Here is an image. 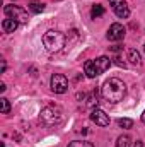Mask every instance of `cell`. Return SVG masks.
Returning a JSON list of instances; mask_svg holds the SVG:
<instances>
[{
  "instance_id": "6da1fadb",
  "label": "cell",
  "mask_w": 145,
  "mask_h": 147,
  "mask_svg": "<svg viewBox=\"0 0 145 147\" xmlns=\"http://www.w3.org/2000/svg\"><path fill=\"white\" fill-rule=\"evenodd\" d=\"M125 92H126V86H125V82H123L121 79H118V77L108 79V80L103 84V89H101V94H103V98H104L108 103H119V101H123Z\"/></svg>"
},
{
  "instance_id": "ffe728a7",
  "label": "cell",
  "mask_w": 145,
  "mask_h": 147,
  "mask_svg": "<svg viewBox=\"0 0 145 147\" xmlns=\"http://www.w3.org/2000/svg\"><path fill=\"white\" fill-rule=\"evenodd\" d=\"M123 3H126V0H109V5L114 9V7H118V5H123Z\"/></svg>"
},
{
  "instance_id": "277c9868",
  "label": "cell",
  "mask_w": 145,
  "mask_h": 147,
  "mask_svg": "<svg viewBox=\"0 0 145 147\" xmlns=\"http://www.w3.org/2000/svg\"><path fill=\"white\" fill-rule=\"evenodd\" d=\"M3 12L9 19H15L17 22H28V12L19 5H5Z\"/></svg>"
},
{
  "instance_id": "5bb4252c",
  "label": "cell",
  "mask_w": 145,
  "mask_h": 147,
  "mask_svg": "<svg viewBox=\"0 0 145 147\" xmlns=\"http://www.w3.org/2000/svg\"><path fill=\"white\" fill-rule=\"evenodd\" d=\"M103 14H104V7H103L101 3L94 5V7H92V10H91V16H92V19H96V17H101Z\"/></svg>"
},
{
  "instance_id": "9a60e30c",
  "label": "cell",
  "mask_w": 145,
  "mask_h": 147,
  "mask_svg": "<svg viewBox=\"0 0 145 147\" xmlns=\"http://www.w3.org/2000/svg\"><path fill=\"white\" fill-rule=\"evenodd\" d=\"M118 125H119L121 128H126V130H128V128L133 127V120H130V118H119V120H118Z\"/></svg>"
},
{
  "instance_id": "ac0fdd59",
  "label": "cell",
  "mask_w": 145,
  "mask_h": 147,
  "mask_svg": "<svg viewBox=\"0 0 145 147\" xmlns=\"http://www.w3.org/2000/svg\"><path fill=\"white\" fill-rule=\"evenodd\" d=\"M87 105H89L91 108L97 106V91H94V92H92V96H89V99H87Z\"/></svg>"
},
{
  "instance_id": "e0dca14e",
  "label": "cell",
  "mask_w": 145,
  "mask_h": 147,
  "mask_svg": "<svg viewBox=\"0 0 145 147\" xmlns=\"http://www.w3.org/2000/svg\"><path fill=\"white\" fill-rule=\"evenodd\" d=\"M0 105H2V113H3V115H7V113L10 111V103H9V99L2 98V99H0Z\"/></svg>"
},
{
  "instance_id": "7a4b0ae2",
  "label": "cell",
  "mask_w": 145,
  "mask_h": 147,
  "mask_svg": "<svg viewBox=\"0 0 145 147\" xmlns=\"http://www.w3.org/2000/svg\"><path fill=\"white\" fill-rule=\"evenodd\" d=\"M67 43V36L60 31H48L43 36V45L50 51H60Z\"/></svg>"
},
{
  "instance_id": "7402d4cb",
  "label": "cell",
  "mask_w": 145,
  "mask_h": 147,
  "mask_svg": "<svg viewBox=\"0 0 145 147\" xmlns=\"http://www.w3.org/2000/svg\"><path fill=\"white\" fill-rule=\"evenodd\" d=\"M133 147H145V144H144V142H140V140H138V142H135V144H133Z\"/></svg>"
},
{
  "instance_id": "7c38bea8",
  "label": "cell",
  "mask_w": 145,
  "mask_h": 147,
  "mask_svg": "<svg viewBox=\"0 0 145 147\" xmlns=\"http://www.w3.org/2000/svg\"><path fill=\"white\" fill-rule=\"evenodd\" d=\"M128 60H130L133 65H140V53H138L135 48H130V50H128Z\"/></svg>"
},
{
  "instance_id": "4fadbf2b",
  "label": "cell",
  "mask_w": 145,
  "mask_h": 147,
  "mask_svg": "<svg viewBox=\"0 0 145 147\" xmlns=\"http://www.w3.org/2000/svg\"><path fill=\"white\" fill-rule=\"evenodd\" d=\"M116 147H132V139H130V135H121V137H118Z\"/></svg>"
},
{
  "instance_id": "8992f818",
  "label": "cell",
  "mask_w": 145,
  "mask_h": 147,
  "mask_svg": "<svg viewBox=\"0 0 145 147\" xmlns=\"http://www.w3.org/2000/svg\"><path fill=\"white\" fill-rule=\"evenodd\" d=\"M125 33H126V29L121 24L114 22V24H111V28L108 29V39L109 41H119V39L125 38Z\"/></svg>"
},
{
  "instance_id": "cb8c5ba5",
  "label": "cell",
  "mask_w": 145,
  "mask_h": 147,
  "mask_svg": "<svg viewBox=\"0 0 145 147\" xmlns=\"http://www.w3.org/2000/svg\"><path fill=\"white\" fill-rule=\"evenodd\" d=\"M5 67H7L5 65V60H2V72H5Z\"/></svg>"
},
{
  "instance_id": "2e32d148",
  "label": "cell",
  "mask_w": 145,
  "mask_h": 147,
  "mask_svg": "<svg viewBox=\"0 0 145 147\" xmlns=\"http://www.w3.org/2000/svg\"><path fill=\"white\" fill-rule=\"evenodd\" d=\"M67 147H94V146L91 142H87V140H73Z\"/></svg>"
},
{
  "instance_id": "d6986e66",
  "label": "cell",
  "mask_w": 145,
  "mask_h": 147,
  "mask_svg": "<svg viewBox=\"0 0 145 147\" xmlns=\"http://www.w3.org/2000/svg\"><path fill=\"white\" fill-rule=\"evenodd\" d=\"M29 9H31L34 14H41V12L44 10V5H43V3H31Z\"/></svg>"
},
{
  "instance_id": "5b68a950",
  "label": "cell",
  "mask_w": 145,
  "mask_h": 147,
  "mask_svg": "<svg viewBox=\"0 0 145 147\" xmlns=\"http://www.w3.org/2000/svg\"><path fill=\"white\" fill-rule=\"evenodd\" d=\"M67 89H68L67 77L62 75V74H55L51 77V91L56 92V94H63V92H67Z\"/></svg>"
},
{
  "instance_id": "ba28073f",
  "label": "cell",
  "mask_w": 145,
  "mask_h": 147,
  "mask_svg": "<svg viewBox=\"0 0 145 147\" xmlns=\"http://www.w3.org/2000/svg\"><path fill=\"white\" fill-rule=\"evenodd\" d=\"M94 65H96V70H97V75H99V74H104L109 69L111 60H109L108 57H99V58L94 60Z\"/></svg>"
},
{
  "instance_id": "484cf974",
  "label": "cell",
  "mask_w": 145,
  "mask_h": 147,
  "mask_svg": "<svg viewBox=\"0 0 145 147\" xmlns=\"http://www.w3.org/2000/svg\"><path fill=\"white\" fill-rule=\"evenodd\" d=\"M144 50H145V46H144Z\"/></svg>"
},
{
  "instance_id": "9c48e42d",
  "label": "cell",
  "mask_w": 145,
  "mask_h": 147,
  "mask_svg": "<svg viewBox=\"0 0 145 147\" xmlns=\"http://www.w3.org/2000/svg\"><path fill=\"white\" fill-rule=\"evenodd\" d=\"M17 26H19V22L15 21V19H3V22H2V29L5 31V33H14L15 29H17Z\"/></svg>"
},
{
  "instance_id": "603a6c76",
  "label": "cell",
  "mask_w": 145,
  "mask_h": 147,
  "mask_svg": "<svg viewBox=\"0 0 145 147\" xmlns=\"http://www.w3.org/2000/svg\"><path fill=\"white\" fill-rule=\"evenodd\" d=\"M111 50H113V51H119V50H121V46H119V45H116V46H113Z\"/></svg>"
},
{
  "instance_id": "44dd1931",
  "label": "cell",
  "mask_w": 145,
  "mask_h": 147,
  "mask_svg": "<svg viewBox=\"0 0 145 147\" xmlns=\"http://www.w3.org/2000/svg\"><path fill=\"white\" fill-rule=\"evenodd\" d=\"M114 63H116V65H118V67H123V69H125V67H126V63H125V62H123V60H121V58H119V57H116V58H114Z\"/></svg>"
},
{
  "instance_id": "30bf717a",
  "label": "cell",
  "mask_w": 145,
  "mask_h": 147,
  "mask_svg": "<svg viewBox=\"0 0 145 147\" xmlns=\"http://www.w3.org/2000/svg\"><path fill=\"white\" fill-rule=\"evenodd\" d=\"M84 72H85V75H87L89 79H94V77L97 75L96 65H94V60H89V62L84 63Z\"/></svg>"
},
{
  "instance_id": "8fae6325",
  "label": "cell",
  "mask_w": 145,
  "mask_h": 147,
  "mask_svg": "<svg viewBox=\"0 0 145 147\" xmlns=\"http://www.w3.org/2000/svg\"><path fill=\"white\" fill-rule=\"evenodd\" d=\"M114 14H116L119 19H126V17L130 16V9H128V5H126V3H123V5L114 7Z\"/></svg>"
},
{
  "instance_id": "d4e9b609",
  "label": "cell",
  "mask_w": 145,
  "mask_h": 147,
  "mask_svg": "<svg viewBox=\"0 0 145 147\" xmlns=\"http://www.w3.org/2000/svg\"><path fill=\"white\" fill-rule=\"evenodd\" d=\"M142 121H144V123H145V111H144V113H142Z\"/></svg>"
},
{
  "instance_id": "52a82bcc",
  "label": "cell",
  "mask_w": 145,
  "mask_h": 147,
  "mask_svg": "<svg viewBox=\"0 0 145 147\" xmlns=\"http://www.w3.org/2000/svg\"><path fill=\"white\" fill-rule=\"evenodd\" d=\"M91 120H92L96 125H99V127H108L109 125V116L103 110H97V108L92 110V113H91Z\"/></svg>"
},
{
  "instance_id": "3957f363",
  "label": "cell",
  "mask_w": 145,
  "mask_h": 147,
  "mask_svg": "<svg viewBox=\"0 0 145 147\" xmlns=\"http://www.w3.org/2000/svg\"><path fill=\"white\" fill-rule=\"evenodd\" d=\"M39 118H41V121H43L44 125L51 127V125H58L63 116H62V110H60V108H56V106H48V108H44V110L41 111Z\"/></svg>"
}]
</instances>
